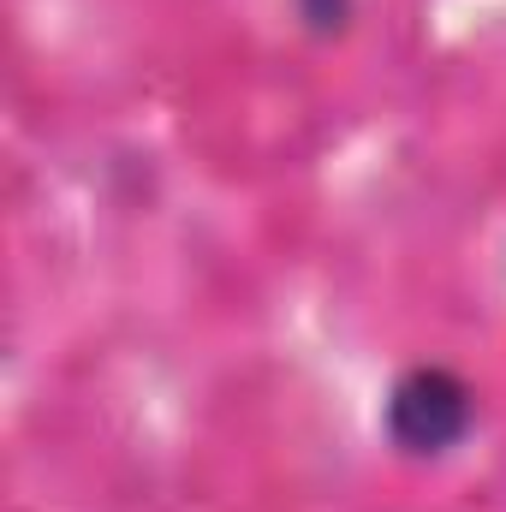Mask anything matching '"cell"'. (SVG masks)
Wrapping results in <instances>:
<instances>
[{
    "label": "cell",
    "instance_id": "6da1fadb",
    "mask_svg": "<svg viewBox=\"0 0 506 512\" xmlns=\"http://www.w3.org/2000/svg\"><path fill=\"white\" fill-rule=\"evenodd\" d=\"M465 417H471L465 387L441 370H417L393 387V435L411 453H441L447 441H459Z\"/></svg>",
    "mask_w": 506,
    "mask_h": 512
}]
</instances>
